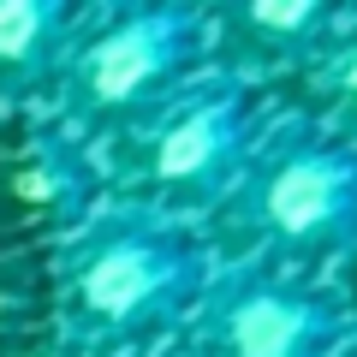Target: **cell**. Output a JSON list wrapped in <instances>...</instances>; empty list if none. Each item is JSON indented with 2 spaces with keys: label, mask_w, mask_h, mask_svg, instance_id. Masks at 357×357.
<instances>
[{
  "label": "cell",
  "mask_w": 357,
  "mask_h": 357,
  "mask_svg": "<svg viewBox=\"0 0 357 357\" xmlns=\"http://www.w3.org/2000/svg\"><path fill=\"white\" fill-rule=\"evenodd\" d=\"M262 220L280 238H333L357 220V161L340 149L292 155L262 185Z\"/></svg>",
  "instance_id": "cell-1"
},
{
  "label": "cell",
  "mask_w": 357,
  "mask_h": 357,
  "mask_svg": "<svg viewBox=\"0 0 357 357\" xmlns=\"http://www.w3.org/2000/svg\"><path fill=\"white\" fill-rule=\"evenodd\" d=\"M178 36H173V18H131V24L107 30L84 60V84L96 102H131L155 77L173 66Z\"/></svg>",
  "instance_id": "cell-2"
},
{
  "label": "cell",
  "mask_w": 357,
  "mask_h": 357,
  "mask_svg": "<svg viewBox=\"0 0 357 357\" xmlns=\"http://www.w3.org/2000/svg\"><path fill=\"white\" fill-rule=\"evenodd\" d=\"M328 340V316L298 292H250L227 310L232 357H316Z\"/></svg>",
  "instance_id": "cell-3"
},
{
  "label": "cell",
  "mask_w": 357,
  "mask_h": 357,
  "mask_svg": "<svg viewBox=\"0 0 357 357\" xmlns=\"http://www.w3.org/2000/svg\"><path fill=\"white\" fill-rule=\"evenodd\" d=\"M173 280V250L161 244H107L96 262L84 268V280H77V298H84L89 316H107V321H126L137 316L149 298L167 292Z\"/></svg>",
  "instance_id": "cell-4"
},
{
  "label": "cell",
  "mask_w": 357,
  "mask_h": 357,
  "mask_svg": "<svg viewBox=\"0 0 357 357\" xmlns=\"http://www.w3.org/2000/svg\"><path fill=\"white\" fill-rule=\"evenodd\" d=\"M232 143H238V126H232V107H197V114H185L178 126L161 131V143H155V173L173 178V185H185V178H203L215 173L220 161L232 155Z\"/></svg>",
  "instance_id": "cell-5"
},
{
  "label": "cell",
  "mask_w": 357,
  "mask_h": 357,
  "mask_svg": "<svg viewBox=\"0 0 357 357\" xmlns=\"http://www.w3.org/2000/svg\"><path fill=\"white\" fill-rule=\"evenodd\" d=\"M48 30H54L48 6H36V0H0V60H30Z\"/></svg>",
  "instance_id": "cell-6"
},
{
  "label": "cell",
  "mask_w": 357,
  "mask_h": 357,
  "mask_svg": "<svg viewBox=\"0 0 357 357\" xmlns=\"http://www.w3.org/2000/svg\"><path fill=\"white\" fill-rule=\"evenodd\" d=\"M244 18H250L256 30H310V24L321 18V6H310V0H286V6H274V0H256Z\"/></svg>",
  "instance_id": "cell-7"
},
{
  "label": "cell",
  "mask_w": 357,
  "mask_h": 357,
  "mask_svg": "<svg viewBox=\"0 0 357 357\" xmlns=\"http://www.w3.org/2000/svg\"><path fill=\"white\" fill-rule=\"evenodd\" d=\"M340 77H345V89L357 96V48H351V60H345V72H340Z\"/></svg>",
  "instance_id": "cell-8"
}]
</instances>
